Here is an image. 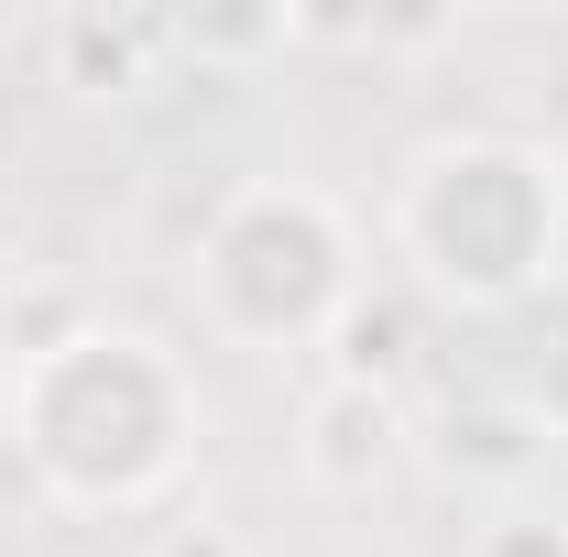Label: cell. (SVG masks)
Segmentation results:
<instances>
[{"label":"cell","instance_id":"obj_1","mask_svg":"<svg viewBox=\"0 0 568 557\" xmlns=\"http://www.w3.org/2000/svg\"><path fill=\"white\" fill-rule=\"evenodd\" d=\"M0 405H11L22 470L67 514H142V503H164L186 482V459H197V372L153 328L88 317L44 361L0 372Z\"/></svg>","mask_w":568,"mask_h":557},{"label":"cell","instance_id":"obj_2","mask_svg":"<svg viewBox=\"0 0 568 557\" xmlns=\"http://www.w3.org/2000/svg\"><path fill=\"white\" fill-rule=\"evenodd\" d=\"M383 241H394V263L437 306L493 317V306H514V295H536V284L558 274L568 175H558V153H536V142H514V132H437L394 175Z\"/></svg>","mask_w":568,"mask_h":557},{"label":"cell","instance_id":"obj_3","mask_svg":"<svg viewBox=\"0 0 568 557\" xmlns=\"http://www.w3.org/2000/svg\"><path fill=\"white\" fill-rule=\"evenodd\" d=\"M186 284H197L209 340H230V350H306V340H328L361 306V230H351V209H339L328 186H306V175H252V186H230L209 209Z\"/></svg>","mask_w":568,"mask_h":557},{"label":"cell","instance_id":"obj_4","mask_svg":"<svg viewBox=\"0 0 568 557\" xmlns=\"http://www.w3.org/2000/svg\"><path fill=\"white\" fill-rule=\"evenodd\" d=\"M405 405H394V383H317L306 394V426H295V470L317 492H339V503H372V492L405 470Z\"/></svg>","mask_w":568,"mask_h":557},{"label":"cell","instance_id":"obj_5","mask_svg":"<svg viewBox=\"0 0 568 557\" xmlns=\"http://www.w3.org/2000/svg\"><path fill=\"white\" fill-rule=\"evenodd\" d=\"M470 557H568V525H558V514H525V503H503L493 525L470 536Z\"/></svg>","mask_w":568,"mask_h":557},{"label":"cell","instance_id":"obj_6","mask_svg":"<svg viewBox=\"0 0 568 557\" xmlns=\"http://www.w3.org/2000/svg\"><path fill=\"white\" fill-rule=\"evenodd\" d=\"M153 557H241V536H219V525H175Z\"/></svg>","mask_w":568,"mask_h":557}]
</instances>
